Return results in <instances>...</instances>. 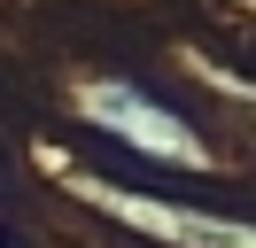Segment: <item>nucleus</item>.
<instances>
[{"mask_svg":"<svg viewBox=\"0 0 256 248\" xmlns=\"http://www.w3.org/2000/svg\"><path fill=\"white\" fill-rule=\"evenodd\" d=\"M86 194H94L109 217H124V225L156 232V240H171V248H256V225H248V217L171 210V202H156V194H124V186H86Z\"/></svg>","mask_w":256,"mask_h":248,"instance_id":"2","label":"nucleus"},{"mask_svg":"<svg viewBox=\"0 0 256 248\" xmlns=\"http://www.w3.org/2000/svg\"><path fill=\"white\" fill-rule=\"evenodd\" d=\"M78 108H86V124H101V132L132 140V148H140V155H156V163L210 170V148H202V132H194L186 116H171V108H163L156 93L124 86V78H101V86H86V93H78Z\"/></svg>","mask_w":256,"mask_h":248,"instance_id":"1","label":"nucleus"}]
</instances>
